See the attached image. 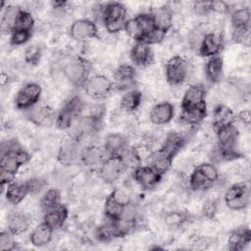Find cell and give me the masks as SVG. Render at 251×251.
I'll return each mask as SVG.
<instances>
[{"label":"cell","mask_w":251,"mask_h":251,"mask_svg":"<svg viewBox=\"0 0 251 251\" xmlns=\"http://www.w3.org/2000/svg\"><path fill=\"white\" fill-rule=\"evenodd\" d=\"M126 208L127 206L121 203L112 192L106 197L104 204V213L107 220L117 221L124 215Z\"/></svg>","instance_id":"1f68e13d"},{"label":"cell","mask_w":251,"mask_h":251,"mask_svg":"<svg viewBox=\"0 0 251 251\" xmlns=\"http://www.w3.org/2000/svg\"><path fill=\"white\" fill-rule=\"evenodd\" d=\"M107 157L103 147L97 145H89L81 149L80 161L88 167L100 166Z\"/></svg>","instance_id":"83f0119b"},{"label":"cell","mask_w":251,"mask_h":251,"mask_svg":"<svg viewBox=\"0 0 251 251\" xmlns=\"http://www.w3.org/2000/svg\"><path fill=\"white\" fill-rule=\"evenodd\" d=\"M28 188H29V193L30 194H36L42 190V188L47 184L46 180L43 179L42 177H31L25 180Z\"/></svg>","instance_id":"816d5d0a"},{"label":"cell","mask_w":251,"mask_h":251,"mask_svg":"<svg viewBox=\"0 0 251 251\" xmlns=\"http://www.w3.org/2000/svg\"><path fill=\"white\" fill-rule=\"evenodd\" d=\"M174 160L175 159H173L172 157L164 153L161 149H158L153 152L150 162H151V166L157 172H159L162 176H164L171 169Z\"/></svg>","instance_id":"d590c367"},{"label":"cell","mask_w":251,"mask_h":251,"mask_svg":"<svg viewBox=\"0 0 251 251\" xmlns=\"http://www.w3.org/2000/svg\"><path fill=\"white\" fill-rule=\"evenodd\" d=\"M30 154L18 142L17 139H9L1 144L0 172H8L17 175L20 168L28 163Z\"/></svg>","instance_id":"6da1fadb"},{"label":"cell","mask_w":251,"mask_h":251,"mask_svg":"<svg viewBox=\"0 0 251 251\" xmlns=\"http://www.w3.org/2000/svg\"><path fill=\"white\" fill-rule=\"evenodd\" d=\"M115 222L117 238L125 237L129 234L136 227V218L133 214H127L126 211L124 215Z\"/></svg>","instance_id":"e575fe53"},{"label":"cell","mask_w":251,"mask_h":251,"mask_svg":"<svg viewBox=\"0 0 251 251\" xmlns=\"http://www.w3.org/2000/svg\"><path fill=\"white\" fill-rule=\"evenodd\" d=\"M114 88L120 91L133 89L137 81V74L133 65L122 64L113 74Z\"/></svg>","instance_id":"7c38bea8"},{"label":"cell","mask_w":251,"mask_h":251,"mask_svg":"<svg viewBox=\"0 0 251 251\" xmlns=\"http://www.w3.org/2000/svg\"><path fill=\"white\" fill-rule=\"evenodd\" d=\"M32 36L31 31L13 30L10 33V44L14 46H21L25 44Z\"/></svg>","instance_id":"681fc988"},{"label":"cell","mask_w":251,"mask_h":251,"mask_svg":"<svg viewBox=\"0 0 251 251\" xmlns=\"http://www.w3.org/2000/svg\"><path fill=\"white\" fill-rule=\"evenodd\" d=\"M20 8L15 7V6H7L4 9L3 15H2V21H1V29L5 33H11L13 30L18 13H19Z\"/></svg>","instance_id":"b9f144b4"},{"label":"cell","mask_w":251,"mask_h":251,"mask_svg":"<svg viewBox=\"0 0 251 251\" xmlns=\"http://www.w3.org/2000/svg\"><path fill=\"white\" fill-rule=\"evenodd\" d=\"M191 220V215L187 211L173 210L165 215V225L170 229H178Z\"/></svg>","instance_id":"836d02e7"},{"label":"cell","mask_w":251,"mask_h":251,"mask_svg":"<svg viewBox=\"0 0 251 251\" xmlns=\"http://www.w3.org/2000/svg\"><path fill=\"white\" fill-rule=\"evenodd\" d=\"M204 103H206V88L202 83H194L185 89L180 102V109L196 107Z\"/></svg>","instance_id":"ac0fdd59"},{"label":"cell","mask_w":251,"mask_h":251,"mask_svg":"<svg viewBox=\"0 0 251 251\" xmlns=\"http://www.w3.org/2000/svg\"><path fill=\"white\" fill-rule=\"evenodd\" d=\"M188 75V63L179 56L176 55L171 57L165 65V76L167 82L172 86L182 84Z\"/></svg>","instance_id":"8992f818"},{"label":"cell","mask_w":251,"mask_h":251,"mask_svg":"<svg viewBox=\"0 0 251 251\" xmlns=\"http://www.w3.org/2000/svg\"><path fill=\"white\" fill-rule=\"evenodd\" d=\"M207 117V104L196 107H190L186 109H180L179 122L188 126H198L200 125L205 118Z\"/></svg>","instance_id":"603a6c76"},{"label":"cell","mask_w":251,"mask_h":251,"mask_svg":"<svg viewBox=\"0 0 251 251\" xmlns=\"http://www.w3.org/2000/svg\"><path fill=\"white\" fill-rule=\"evenodd\" d=\"M217 136L218 147L222 149H238L239 130L234 124L226 125L214 129Z\"/></svg>","instance_id":"2e32d148"},{"label":"cell","mask_w":251,"mask_h":251,"mask_svg":"<svg viewBox=\"0 0 251 251\" xmlns=\"http://www.w3.org/2000/svg\"><path fill=\"white\" fill-rule=\"evenodd\" d=\"M211 12L226 14L229 12V5L224 1H211Z\"/></svg>","instance_id":"11a10c76"},{"label":"cell","mask_w":251,"mask_h":251,"mask_svg":"<svg viewBox=\"0 0 251 251\" xmlns=\"http://www.w3.org/2000/svg\"><path fill=\"white\" fill-rule=\"evenodd\" d=\"M167 35V31L160 29L158 27H154L151 30H149L147 33H145L137 42H142L147 45H153L161 43Z\"/></svg>","instance_id":"ee69618b"},{"label":"cell","mask_w":251,"mask_h":251,"mask_svg":"<svg viewBox=\"0 0 251 251\" xmlns=\"http://www.w3.org/2000/svg\"><path fill=\"white\" fill-rule=\"evenodd\" d=\"M84 109V101L78 95H74L64 102L56 115L55 126L61 130L70 128L81 116Z\"/></svg>","instance_id":"7a4b0ae2"},{"label":"cell","mask_w":251,"mask_h":251,"mask_svg":"<svg viewBox=\"0 0 251 251\" xmlns=\"http://www.w3.org/2000/svg\"><path fill=\"white\" fill-rule=\"evenodd\" d=\"M69 210L66 205L60 203L57 206L44 212L43 222L50 226L53 229L62 227L68 219Z\"/></svg>","instance_id":"484cf974"},{"label":"cell","mask_w":251,"mask_h":251,"mask_svg":"<svg viewBox=\"0 0 251 251\" xmlns=\"http://www.w3.org/2000/svg\"><path fill=\"white\" fill-rule=\"evenodd\" d=\"M185 142L186 139L181 133L176 131H170L165 136V139L159 149H161L164 153L175 159L176 156L185 146Z\"/></svg>","instance_id":"7402d4cb"},{"label":"cell","mask_w":251,"mask_h":251,"mask_svg":"<svg viewBox=\"0 0 251 251\" xmlns=\"http://www.w3.org/2000/svg\"><path fill=\"white\" fill-rule=\"evenodd\" d=\"M231 39L234 43L243 45L244 47H250L251 44V31L250 26L238 28V29H232V35Z\"/></svg>","instance_id":"bcb514c9"},{"label":"cell","mask_w":251,"mask_h":251,"mask_svg":"<svg viewBox=\"0 0 251 251\" xmlns=\"http://www.w3.org/2000/svg\"><path fill=\"white\" fill-rule=\"evenodd\" d=\"M25 112V119L36 126H50L55 124L57 114L48 105H35Z\"/></svg>","instance_id":"5bb4252c"},{"label":"cell","mask_w":251,"mask_h":251,"mask_svg":"<svg viewBox=\"0 0 251 251\" xmlns=\"http://www.w3.org/2000/svg\"><path fill=\"white\" fill-rule=\"evenodd\" d=\"M61 198L62 194L58 188H49L40 198L39 205L41 210L46 212L47 210L57 206L61 203Z\"/></svg>","instance_id":"ab89813d"},{"label":"cell","mask_w":251,"mask_h":251,"mask_svg":"<svg viewBox=\"0 0 251 251\" xmlns=\"http://www.w3.org/2000/svg\"><path fill=\"white\" fill-rule=\"evenodd\" d=\"M154 152V151H153ZM153 152L150 151V148L148 146H145V145H138L136 147H133L131 149V152H130V155L131 157L139 164L142 165L143 162H146V161H151V158H152V155H153Z\"/></svg>","instance_id":"7dc6e473"},{"label":"cell","mask_w":251,"mask_h":251,"mask_svg":"<svg viewBox=\"0 0 251 251\" xmlns=\"http://www.w3.org/2000/svg\"><path fill=\"white\" fill-rule=\"evenodd\" d=\"M126 169V156H107L99 166V175L106 183L112 184L121 177Z\"/></svg>","instance_id":"52a82bcc"},{"label":"cell","mask_w":251,"mask_h":251,"mask_svg":"<svg viewBox=\"0 0 251 251\" xmlns=\"http://www.w3.org/2000/svg\"><path fill=\"white\" fill-rule=\"evenodd\" d=\"M155 27L169 31L173 25V11L167 6L155 8L150 12Z\"/></svg>","instance_id":"4dcf8cb0"},{"label":"cell","mask_w":251,"mask_h":251,"mask_svg":"<svg viewBox=\"0 0 251 251\" xmlns=\"http://www.w3.org/2000/svg\"><path fill=\"white\" fill-rule=\"evenodd\" d=\"M15 235L11 233L8 229L2 230L0 234V249L1 250H15L17 249V242L14 241L13 237Z\"/></svg>","instance_id":"f907efd6"},{"label":"cell","mask_w":251,"mask_h":251,"mask_svg":"<svg viewBox=\"0 0 251 251\" xmlns=\"http://www.w3.org/2000/svg\"><path fill=\"white\" fill-rule=\"evenodd\" d=\"M201 173L214 184L219 179V172L216 166L213 163H202L198 166H196Z\"/></svg>","instance_id":"c3c4849f"},{"label":"cell","mask_w":251,"mask_h":251,"mask_svg":"<svg viewBox=\"0 0 251 251\" xmlns=\"http://www.w3.org/2000/svg\"><path fill=\"white\" fill-rule=\"evenodd\" d=\"M251 241V230L248 226H238L233 229L227 239L228 249L231 251L243 250Z\"/></svg>","instance_id":"cb8c5ba5"},{"label":"cell","mask_w":251,"mask_h":251,"mask_svg":"<svg viewBox=\"0 0 251 251\" xmlns=\"http://www.w3.org/2000/svg\"><path fill=\"white\" fill-rule=\"evenodd\" d=\"M102 21L109 33L124 30L126 23V8L121 2H109L102 9Z\"/></svg>","instance_id":"277c9868"},{"label":"cell","mask_w":251,"mask_h":251,"mask_svg":"<svg viewBox=\"0 0 251 251\" xmlns=\"http://www.w3.org/2000/svg\"><path fill=\"white\" fill-rule=\"evenodd\" d=\"M175 116V106L169 101H163L154 105L150 111L149 119L156 126L169 124Z\"/></svg>","instance_id":"ffe728a7"},{"label":"cell","mask_w":251,"mask_h":251,"mask_svg":"<svg viewBox=\"0 0 251 251\" xmlns=\"http://www.w3.org/2000/svg\"><path fill=\"white\" fill-rule=\"evenodd\" d=\"M236 119H238L243 125L245 126H249L250 122H251V113L249 109H244L242 111H240L238 113V115L236 116Z\"/></svg>","instance_id":"9f6ffc18"},{"label":"cell","mask_w":251,"mask_h":251,"mask_svg":"<svg viewBox=\"0 0 251 251\" xmlns=\"http://www.w3.org/2000/svg\"><path fill=\"white\" fill-rule=\"evenodd\" d=\"M193 10L195 14L203 16L212 13L211 12V1H195L193 2Z\"/></svg>","instance_id":"f5cc1de1"},{"label":"cell","mask_w":251,"mask_h":251,"mask_svg":"<svg viewBox=\"0 0 251 251\" xmlns=\"http://www.w3.org/2000/svg\"><path fill=\"white\" fill-rule=\"evenodd\" d=\"M70 35L76 41H86L98 38V28L93 21L89 19H78L71 25Z\"/></svg>","instance_id":"9a60e30c"},{"label":"cell","mask_w":251,"mask_h":251,"mask_svg":"<svg viewBox=\"0 0 251 251\" xmlns=\"http://www.w3.org/2000/svg\"><path fill=\"white\" fill-rule=\"evenodd\" d=\"M205 76L206 79L211 84H217L219 83L224 75V60L223 58L219 56H214L208 58L205 68Z\"/></svg>","instance_id":"d4e9b609"},{"label":"cell","mask_w":251,"mask_h":251,"mask_svg":"<svg viewBox=\"0 0 251 251\" xmlns=\"http://www.w3.org/2000/svg\"><path fill=\"white\" fill-rule=\"evenodd\" d=\"M214 184L195 167L189 176V186L193 191H204L209 189Z\"/></svg>","instance_id":"74e56055"},{"label":"cell","mask_w":251,"mask_h":251,"mask_svg":"<svg viewBox=\"0 0 251 251\" xmlns=\"http://www.w3.org/2000/svg\"><path fill=\"white\" fill-rule=\"evenodd\" d=\"M34 27V19L31 14L25 10L20 9L13 30H21V31H31ZM12 30V31H13ZM11 31V32H12Z\"/></svg>","instance_id":"60d3db41"},{"label":"cell","mask_w":251,"mask_h":251,"mask_svg":"<svg viewBox=\"0 0 251 251\" xmlns=\"http://www.w3.org/2000/svg\"><path fill=\"white\" fill-rule=\"evenodd\" d=\"M29 193V188L26 181H12L5 188L6 200L12 205L21 203Z\"/></svg>","instance_id":"4316f807"},{"label":"cell","mask_w":251,"mask_h":251,"mask_svg":"<svg viewBox=\"0 0 251 251\" xmlns=\"http://www.w3.org/2000/svg\"><path fill=\"white\" fill-rule=\"evenodd\" d=\"M132 177L141 188L149 190L161 181L163 176L151 165H138L132 172Z\"/></svg>","instance_id":"4fadbf2b"},{"label":"cell","mask_w":251,"mask_h":251,"mask_svg":"<svg viewBox=\"0 0 251 251\" xmlns=\"http://www.w3.org/2000/svg\"><path fill=\"white\" fill-rule=\"evenodd\" d=\"M128 140L123 133L112 132L105 137L103 149L107 156H126Z\"/></svg>","instance_id":"e0dca14e"},{"label":"cell","mask_w":251,"mask_h":251,"mask_svg":"<svg viewBox=\"0 0 251 251\" xmlns=\"http://www.w3.org/2000/svg\"><path fill=\"white\" fill-rule=\"evenodd\" d=\"M235 120H236V115L230 107L225 104H218L215 106L213 110V121H212L214 129L226 125L234 124Z\"/></svg>","instance_id":"f1b7e54d"},{"label":"cell","mask_w":251,"mask_h":251,"mask_svg":"<svg viewBox=\"0 0 251 251\" xmlns=\"http://www.w3.org/2000/svg\"><path fill=\"white\" fill-rule=\"evenodd\" d=\"M85 94L92 100L107 98L114 89L113 81L104 75H91L82 87Z\"/></svg>","instance_id":"ba28073f"},{"label":"cell","mask_w":251,"mask_h":251,"mask_svg":"<svg viewBox=\"0 0 251 251\" xmlns=\"http://www.w3.org/2000/svg\"><path fill=\"white\" fill-rule=\"evenodd\" d=\"M78 137L75 135H70L65 137L58 150L57 160L64 166H73L80 158Z\"/></svg>","instance_id":"30bf717a"},{"label":"cell","mask_w":251,"mask_h":251,"mask_svg":"<svg viewBox=\"0 0 251 251\" xmlns=\"http://www.w3.org/2000/svg\"><path fill=\"white\" fill-rule=\"evenodd\" d=\"M91 64L85 58L75 55L67 61L63 68L66 78L75 87H83L90 77Z\"/></svg>","instance_id":"3957f363"},{"label":"cell","mask_w":251,"mask_h":251,"mask_svg":"<svg viewBox=\"0 0 251 251\" xmlns=\"http://www.w3.org/2000/svg\"><path fill=\"white\" fill-rule=\"evenodd\" d=\"M42 94L41 86L36 82H27L16 94L15 106L17 109L26 111L37 105Z\"/></svg>","instance_id":"9c48e42d"},{"label":"cell","mask_w":251,"mask_h":251,"mask_svg":"<svg viewBox=\"0 0 251 251\" xmlns=\"http://www.w3.org/2000/svg\"><path fill=\"white\" fill-rule=\"evenodd\" d=\"M67 4L66 1H52L51 5L53 8L55 9H59V8H64V6Z\"/></svg>","instance_id":"6f0895ef"},{"label":"cell","mask_w":251,"mask_h":251,"mask_svg":"<svg viewBox=\"0 0 251 251\" xmlns=\"http://www.w3.org/2000/svg\"><path fill=\"white\" fill-rule=\"evenodd\" d=\"M227 208L233 211L246 209L250 201V187L247 182L241 181L230 185L224 196Z\"/></svg>","instance_id":"5b68a950"},{"label":"cell","mask_w":251,"mask_h":251,"mask_svg":"<svg viewBox=\"0 0 251 251\" xmlns=\"http://www.w3.org/2000/svg\"><path fill=\"white\" fill-rule=\"evenodd\" d=\"M31 219L23 211H14L7 218V229L14 235L25 233L30 226Z\"/></svg>","instance_id":"44dd1931"},{"label":"cell","mask_w":251,"mask_h":251,"mask_svg":"<svg viewBox=\"0 0 251 251\" xmlns=\"http://www.w3.org/2000/svg\"><path fill=\"white\" fill-rule=\"evenodd\" d=\"M142 102V92L136 88L127 90L121 98V108L127 112L132 113L136 111Z\"/></svg>","instance_id":"d6a6232c"},{"label":"cell","mask_w":251,"mask_h":251,"mask_svg":"<svg viewBox=\"0 0 251 251\" xmlns=\"http://www.w3.org/2000/svg\"><path fill=\"white\" fill-rule=\"evenodd\" d=\"M54 229L46 223L42 222L36 226L29 235L30 243L35 247H43L52 240Z\"/></svg>","instance_id":"f546056e"},{"label":"cell","mask_w":251,"mask_h":251,"mask_svg":"<svg viewBox=\"0 0 251 251\" xmlns=\"http://www.w3.org/2000/svg\"><path fill=\"white\" fill-rule=\"evenodd\" d=\"M217 212V202L214 199L207 200L202 207V214L206 218H213Z\"/></svg>","instance_id":"db71d44e"},{"label":"cell","mask_w":251,"mask_h":251,"mask_svg":"<svg viewBox=\"0 0 251 251\" xmlns=\"http://www.w3.org/2000/svg\"><path fill=\"white\" fill-rule=\"evenodd\" d=\"M129 57L134 66L146 68L154 62V52L150 45L142 42H135L129 52Z\"/></svg>","instance_id":"d6986e66"},{"label":"cell","mask_w":251,"mask_h":251,"mask_svg":"<svg viewBox=\"0 0 251 251\" xmlns=\"http://www.w3.org/2000/svg\"><path fill=\"white\" fill-rule=\"evenodd\" d=\"M95 237L100 242H110L117 238L115 222L108 220L107 222L98 226L95 229Z\"/></svg>","instance_id":"f35d334b"},{"label":"cell","mask_w":251,"mask_h":251,"mask_svg":"<svg viewBox=\"0 0 251 251\" xmlns=\"http://www.w3.org/2000/svg\"><path fill=\"white\" fill-rule=\"evenodd\" d=\"M225 46L224 34L221 31H208L205 32L198 47V54L201 57H214L219 56Z\"/></svg>","instance_id":"8fae6325"},{"label":"cell","mask_w":251,"mask_h":251,"mask_svg":"<svg viewBox=\"0 0 251 251\" xmlns=\"http://www.w3.org/2000/svg\"><path fill=\"white\" fill-rule=\"evenodd\" d=\"M41 57H42V48L37 43L29 44L24 52L25 61L30 66L38 65V63L41 60Z\"/></svg>","instance_id":"7bdbcfd3"},{"label":"cell","mask_w":251,"mask_h":251,"mask_svg":"<svg viewBox=\"0 0 251 251\" xmlns=\"http://www.w3.org/2000/svg\"><path fill=\"white\" fill-rule=\"evenodd\" d=\"M124 30L135 42H137L142 37V35H143V30H142L141 25H140V24H139V22H138L136 17L126 21Z\"/></svg>","instance_id":"f6af8a7d"},{"label":"cell","mask_w":251,"mask_h":251,"mask_svg":"<svg viewBox=\"0 0 251 251\" xmlns=\"http://www.w3.org/2000/svg\"><path fill=\"white\" fill-rule=\"evenodd\" d=\"M251 12L248 7H242L235 9L230 14V23L232 29H238L246 26H250Z\"/></svg>","instance_id":"8d00e7d4"}]
</instances>
